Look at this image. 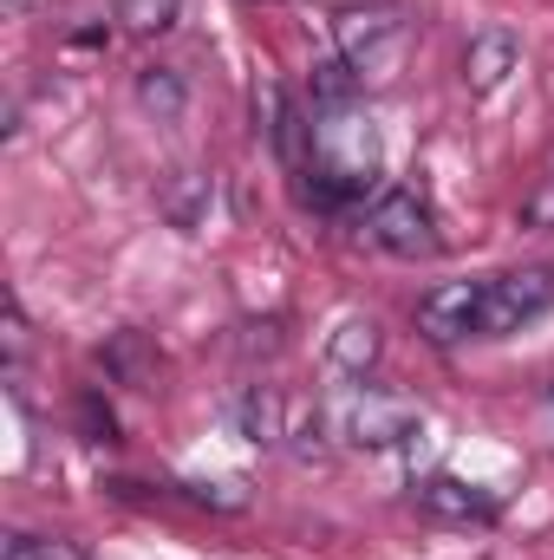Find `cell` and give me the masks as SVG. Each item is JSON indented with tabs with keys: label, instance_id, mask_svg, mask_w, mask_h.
<instances>
[{
	"label": "cell",
	"instance_id": "cell-1",
	"mask_svg": "<svg viewBox=\"0 0 554 560\" xmlns=\"http://www.w3.org/2000/svg\"><path fill=\"white\" fill-rule=\"evenodd\" d=\"M307 163H313V189L326 202H353L379 183L385 170V143H379V125L339 98V105H313L307 118Z\"/></svg>",
	"mask_w": 554,
	"mask_h": 560
},
{
	"label": "cell",
	"instance_id": "cell-2",
	"mask_svg": "<svg viewBox=\"0 0 554 560\" xmlns=\"http://www.w3.org/2000/svg\"><path fill=\"white\" fill-rule=\"evenodd\" d=\"M412 20L399 7H346L333 20V46H339V66L359 79V85H392L412 59Z\"/></svg>",
	"mask_w": 554,
	"mask_h": 560
},
{
	"label": "cell",
	"instance_id": "cell-3",
	"mask_svg": "<svg viewBox=\"0 0 554 560\" xmlns=\"http://www.w3.org/2000/svg\"><path fill=\"white\" fill-rule=\"evenodd\" d=\"M417 430H424L417 398L385 392V385L353 392V398H346V411H339V436H346L353 450H399V443H412Z\"/></svg>",
	"mask_w": 554,
	"mask_h": 560
},
{
	"label": "cell",
	"instance_id": "cell-4",
	"mask_svg": "<svg viewBox=\"0 0 554 560\" xmlns=\"http://www.w3.org/2000/svg\"><path fill=\"white\" fill-rule=\"evenodd\" d=\"M554 306V268H516V275L483 280V319L476 332L483 339H503V332H522L529 319H542Z\"/></svg>",
	"mask_w": 554,
	"mask_h": 560
},
{
	"label": "cell",
	"instance_id": "cell-5",
	"mask_svg": "<svg viewBox=\"0 0 554 560\" xmlns=\"http://www.w3.org/2000/svg\"><path fill=\"white\" fill-rule=\"evenodd\" d=\"M366 235H372L385 255H399V261L437 255V215H430V202H424L417 189H385V196L372 202V215H366Z\"/></svg>",
	"mask_w": 554,
	"mask_h": 560
},
{
	"label": "cell",
	"instance_id": "cell-6",
	"mask_svg": "<svg viewBox=\"0 0 554 560\" xmlns=\"http://www.w3.org/2000/svg\"><path fill=\"white\" fill-rule=\"evenodd\" d=\"M476 319H483V280H443L417 300V332L430 346H463L476 339Z\"/></svg>",
	"mask_w": 554,
	"mask_h": 560
},
{
	"label": "cell",
	"instance_id": "cell-7",
	"mask_svg": "<svg viewBox=\"0 0 554 560\" xmlns=\"http://www.w3.org/2000/svg\"><path fill=\"white\" fill-rule=\"evenodd\" d=\"M229 418H235V430H242L249 443L280 450V443H287V418H293V398L275 392V385H249V392L229 405Z\"/></svg>",
	"mask_w": 554,
	"mask_h": 560
},
{
	"label": "cell",
	"instance_id": "cell-8",
	"mask_svg": "<svg viewBox=\"0 0 554 560\" xmlns=\"http://www.w3.org/2000/svg\"><path fill=\"white\" fill-rule=\"evenodd\" d=\"M417 509L437 522H489L496 495L483 482H463V476H430V482H417Z\"/></svg>",
	"mask_w": 554,
	"mask_h": 560
},
{
	"label": "cell",
	"instance_id": "cell-9",
	"mask_svg": "<svg viewBox=\"0 0 554 560\" xmlns=\"http://www.w3.org/2000/svg\"><path fill=\"white\" fill-rule=\"evenodd\" d=\"M516 66H522V46H516L509 33H476V39L463 46V85H470L476 98H489V92H503Z\"/></svg>",
	"mask_w": 554,
	"mask_h": 560
},
{
	"label": "cell",
	"instance_id": "cell-10",
	"mask_svg": "<svg viewBox=\"0 0 554 560\" xmlns=\"http://www.w3.org/2000/svg\"><path fill=\"white\" fill-rule=\"evenodd\" d=\"M379 319H339L333 326V339H326V365L339 372V378H366L372 365H379Z\"/></svg>",
	"mask_w": 554,
	"mask_h": 560
},
{
	"label": "cell",
	"instance_id": "cell-11",
	"mask_svg": "<svg viewBox=\"0 0 554 560\" xmlns=\"http://www.w3.org/2000/svg\"><path fill=\"white\" fill-rule=\"evenodd\" d=\"M209 196H216V176H203V170H176V176L163 183L157 209H163L176 229H196V222L209 215Z\"/></svg>",
	"mask_w": 554,
	"mask_h": 560
},
{
	"label": "cell",
	"instance_id": "cell-12",
	"mask_svg": "<svg viewBox=\"0 0 554 560\" xmlns=\"http://www.w3.org/2000/svg\"><path fill=\"white\" fill-rule=\"evenodd\" d=\"M138 105L157 118V125H176V118H183V105H189L183 72H170V66H150V72H138Z\"/></svg>",
	"mask_w": 554,
	"mask_h": 560
},
{
	"label": "cell",
	"instance_id": "cell-13",
	"mask_svg": "<svg viewBox=\"0 0 554 560\" xmlns=\"http://www.w3.org/2000/svg\"><path fill=\"white\" fill-rule=\"evenodd\" d=\"M255 125H262V138L275 143V156H293V150H300V143H293V125H300V118L287 112V92H280L275 79L255 85Z\"/></svg>",
	"mask_w": 554,
	"mask_h": 560
},
{
	"label": "cell",
	"instance_id": "cell-14",
	"mask_svg": "<svg viewBox=\"0 0 554 560\" xmlns=\"http://www.w3.org/2000/svg\"><path fill=\"white\" fill-rule=\"evenodd\" d=\"M176 13H183V0H118V7H112V20H118L125 33H138V39L170 33V26H176Z\"/></svg>",
	"mask_w": 554,
	"mask_h": 560
},
{
	"label": "cell",
	"instance_id": "cell-15",
	"mask_svg": "<svg viewBox=\"0 0 554 560\" xmlns=\"http://www.w3.org/2000/svg\"><path fill=\"white\" fill-rule=\"evenodd\" d=\"M0 560H92L79 541H46V535H7Z\"/></svg>",
	"mask_w": 554,
	"mask_h": 560
},
{
	"label": "cell",
	"instance_id": "cell-16",
	"mask_svg": "<svg viewBox=\"0 0 554 560\" xmlns=\"http://www.w3.org/2000/svg\"><path fill=\"white\" fill-rule=\"evenodd\" d=\"M26 352V313H20V300H7V359H20Z\"/></svg>",
	"mask_w": 554,
	"mask_h": 560
}]
</instances>
